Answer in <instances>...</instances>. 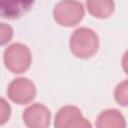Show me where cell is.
<instances>
[{"mask_svg":"<svg viewBox=\"0 0 128 128\" xmlns=\"http://www.w3.org/2000/svg\"><path fill=\"white\" fill-rule=\"evenodd\" d=\"M69 48L71 53L77 58H91L99 49V37L97 33L90 28H77L70 36Z\"/></svg>","mask_w":128,"mask_h":128,"instance_id":"obj_1","label":"cell"},{"mask_svg":"<svg viewBox=\"0 0 128 128\" xmlns=\"http://www.w3.org/2000/svg\"><path fill=\"white\" fill-rule=\"evenodd\" d=\"M3 61L8 71L14 74H22L30 68L32 54L27 45L17 42L9 45L4 50Z\"/></svg>","mask_w":128,"mask_h":128,"instance_id":"obj_2","label":"cell"},{"mask_svg":"<svg viewBox=\"0 0 128 128\" xmlns=\"http://www.w3.org/2000/svg\"><path fill=\"white\" fill-rule=\"evenodd\" d=\"M84 6L79 1H60L53 9L55 22L64 27H73L79 24L84 18Z\"/></svg>","mask_w":128,"mask_h":128,"instance_id":"obj_3","label":"cell"},{"mask_svg":"<svg viewBox=\"0 0 128 128\" xmlns=\"http://www.w3.org/2000/svg\"><path fill=\"white\" fill-rule=\"evenodd\" d=\"M36 92L35 84L26 77L13 79L7 88L8 98L18 105H25L32 102L36 96Z\"/></svg>","mask_w":128,"mask_h":128,"instance_id":"obj_4","label":"cell"},{"mask_svg":"<svg viewBox=\"0 0 128 128\" xmlns=\"http://www.w3.org/2000/svg\"><path fill=\"white\" fill-rule=\"evenodd\" d=\"M54 128H92L81 110L73 105H67L58 110L54 119Z\"/></svg>","mask_w":128,"mask_h":128,"instance_id":"obj_5","label":"cell"},{"mask_svg":"<svg viewBox=\"0 0 128 128\" xmlns=\"http://www.w3.org/2000/svg\"><path fill=\"white\" fill-rule=\"evenodd\" d=\"M22 119L27 128H48L51 112L44 104L34 103L23 111Z\"/></svg>","mask_w":128,"mask_h":128,"instance_id":"obj_6","label":"cell"},{"mask_svg":"<svg viewBox=\"0 0 128 128\" xmlns=\"http://www.w3.org/2000/svg\"><path fill=\"white\" fill-rule=\"evenodd\" d=\"M95 124L96 128H126L127 126L124 115L115 108L101 111Z\"/></svg>","mask_w":128,"mask_h":128,"instance_id":"obj_7","label":"cell"},{"mask_svg":"<svg viewBox=\"0 0 128 128\" xmlns=\"http://www.w3.org/2000/svg\"><path fill=\"white\" fill-rule=\"evenodd\" d=\"M33 4V1H3L0 4L1 17L12 20L20 18L31 9Z\"/></svg>","mask_w":128,"mask_h":128,"instance_id":"obj_8","label":"cell"},{"mask_svg":"<svg viewBox=\"0 0 128 128\" xmlns=\"http://www.w3.org/2000/svg\"><path fill=\"white\" fill-rule=\"evenodd\" d=\"M88 12L95 18L106 19L115 10V3L112 0H88L86 1Z\"/></svg>","mask_w":128,"mask_h":128,"instance_id":"obj_9","label":"cell"},{"mask_svg":"<svg viewBox=\"0 0 128 128\" xmlns=\"http://www.w3.org/2000/svg\"><path fill=\"white\" fill-rule=\"evenodd\" d=\"M115 101L121 106H128V80L120 82L114 89Z\"/></svg>","mask_w":128,"mask_h":128,"instance_id":"obj_10","label":"cell"},{"mask_svg":"<svg viewBox=\"0 0 128 128\" xmlns=\"http://www.w3.org/2000/svg\"><path fill=\"white\" fill-rule=\"evenodd\" d=\"M13 37V29L10 25L5 24V23H1L0 25V44L3 46L6 43L10 42L11 39Z\"/></svg>","mask_w":128,"mask_h":128,"instance_id":"obj_11","label":"cell"},{"mask_svg":"<svg viewBox=\"0 0 128 128\" xmlns=\"http://www.w3.org/2000/svg\"><path fill=\"white\" fill-rule=\"evenodd\" d=\"M11 115V107L7 103V101L4 98H1V118H0V123L1 125H4L10 118Z\"/></svg>","mask_w":128,"mask_h":128,"instance_id":"obj_12","label":"cell"},{"mask_svg":"<svg viewBox=\"0 0 128 128\" xmlns=\"http://www.w3.org/2000/svg\"><path fill=\"white\" fill-rule=\"evenodd\" d=\"M121 64H122L123 71L128 75V50H126V51H125V53L123 54Z\"/></svg>","mask_w":128,"mask_h":128,"instance_id":"obj_13","label":"cell"}]
</instances>
